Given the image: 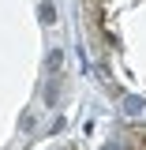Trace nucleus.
<instances>
[{
  "mask_svg": "<svg viewBox=\"0 0 146 150\" xmlns=\"http://www.w3.org/2000/svg\"><path fill=\"white\" fill-rule=\"evenodd\" d=\"M112 38L120 53V71L146 101V0H116Z\"/></svg>",
  "mask_w": 146,
  "mask_h": 150,
  "instance_id": "obj_1",
  "label": "nucleus"
}]
</instances>
